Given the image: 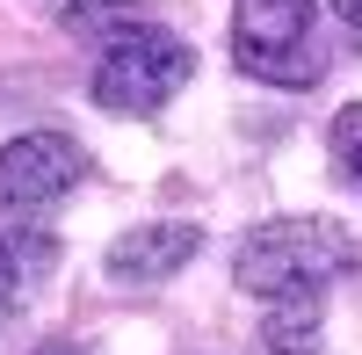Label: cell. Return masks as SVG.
<instances>
[{"label": "cell", "instance_id": "6da1fadb", "mask_svg": "<svg viewBox=\"0 0 362 355\" xmlns=\"http://www.w3.org/2000/svg\"><path fill=\"white\" fill-rule=\"evenodd\" d=\"M362 269V240L334 218H276L247 232V247L232 261V283L261 305L283 298H326V283H341Z\"/></svg>", "mask_w": 362, "mask_h": 355}, {"label": "cell", "instance_id": "7a4b0ae2", "mask_svg": "<svg viewBox=\"0 0 362 355\" xmlns=\"http://www.w3.org/2000/svg\"><path fill=\"white\" fill-rule=\"evenodd\" d=\"M189 73H196V51L181 44L174 29H160V22H138V29H124V37H109L95 51L87 95L109 116H153V109H167L181 87H189Z\"/></svg>", "mask_w": 362, "mask_h": 355}, {"label": "cell", "instance_id": "3957f363", "mask_svg": "<svg viewBox=\"0 0 362 355\" xmlns=\"http://www.w3.org/2000/svg\"><path fill=\"white\" fill-rule=\"evenodd\" d=\"M319 0H232V58L239 73H254L268 87H319Z\"/></svg>", "mask_w": 362, "mask_h": 355}, {"label": "cell", "instance_id": "277c9868", "mask_svg": "<svg viewBox=\"0 0 362 355\" xmlns=\"http://www.w3.org/2000/svg\"><path fill=\"white\" fill-rule=\"evenodd\" d=\"M87 182V145L66 131H22L0 145V211H44Z\"/></svg>", "mask_w": 362, "mask_h": 355}, {"label": "cell", "instance_id": "5b68a950", "mask_svg": "<svg viewBox=\"0 0 362 355\" xmlns=\"http://www.w3.org/2000/svg\"><path fill=\"white\" fill-rule=\"evenodd\" d=\"M196 247H203V232H196L189 218H174V225H138V232H124V240L109 247L102 269H109V283L145 290V283H167L174 269H189Z\"/></svg>", "mask_w": 362, "mask_h": 355}, {"label": "cell", "instance_id": "8992f818", "mask_svg": "<svg viewBox=\"0 0 362 355\" xmlns=\"http://www.w3.org/2000/svg\"><path fill=\"white\" fill-rule=\"evenodd\" d=\"M319 305L326 298H283L261 319V355H319Z\"/></svg>", "mask_w": 362, "mask_h": 355}, {"label": "cell", "instance_id": "52a82bcc", "mask_svg": "<svg viewBox=\"0 0 362 355\" xmlns=\"http://www.w3.org/2000/svg\"><path fill=\"white\" fill-rule=\"evenodd\" d=\"M138 22H153L138 0H73V8H66V29H73V37H102V44L124 37V29H138Z\"/></svg>", "mask_w": 362, "mask_h": 355}, {"label": "cell", "instance_id": "ba28073f", "mask_svg": "<svg viewBox=\"0 0 362 355\" xmlns=\"http://www.w3.org/2000/svg\"><path fill=\"white\" fill-rule=\"evenodd\" d=\"M334 160L362 182V102H348V109L334 116Z\"/></svg>", "mask_w": 362, "mask_h": 355}, {"label": "cell", "instance_id": "9c48e42d", "mask_svg": "<svg viewBox=\"0 0 362 355\" xmlns=\"http://www.w3.org/2000/svg\"><path fill=\"white\" fill-rule=\"evenodd\" d=\"M15 290H22V254L0 240V305H15Z\"/></svg>", "mask_w": 362, "mask_h": 355}, {"label": "cell", "instance_id": "30bf717a", "mask_svg": "<svg viewBox=\"0 0 362 355\" xmlns=\"http://www.w3.org/2000/svg\"><path fill=\"white\" fill-rule=\"evenodd\" d=\"M334 22L348 29V44L362 51V0H334Z\"/></svg>", "mask_w": 362, "mask_h": 355}, {"label": "cell", "instance_id": "8fae6325", "mask_svg": "<svg viewBox=\"0 0 362 355\" xmlns=\"http://www.w3.org/2000/svg\"><path fill=\"white\" fill-rule=\"evenodd\" d=\"M37 355H87V348H80V341H44Z\"/></svg>", "mask_w": 362, "mask_h": 355}]
</instances>
